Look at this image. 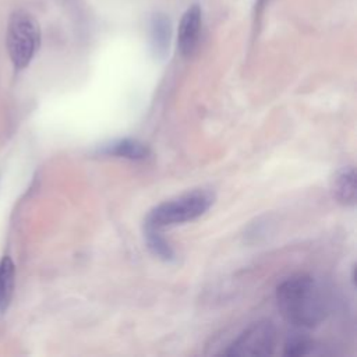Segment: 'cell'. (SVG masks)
Segmentation results:
<instances>
[{
	"label": "cell",
	"mask_w": 357,
	"mask_h": 357,
	"mask_svg": "<svg viewBox=\"0 0 357 357\" xmlns=\"http://www.w3.org/2000/svg\"><path fill=\"white\" fill-rule=\"evenodd\" d=\"M275 298L282 317L296 329L317 328L326 318V296L318 280L310 275L286 278L278 284Z\"/></svg>",
	"instance_id": "6da1fadb"
},
{
	"label": "cell",
	"mask_w": 357,
	"mask_h": 357,
	"mask_svg": "<svg viewBox=\"0 0 357 357\" xmlns=\"http://www.w3.org/2000/svg\"><path fill=\"white\" fill-rule=\"evenodd\" d=\"M213 202L215 195L208 190H194L185 192L153 206L145 218V226L160 230L195 220L202 216Z\"/></svg>",
	"instance_id": "7a4b0ae2"
},
{
	"label": "cell",
	"mask_w": 357,
	"mask_h": 357,
	"mask_svg": "<svg viewBox=\"0 0 357 357\" xmlns=\"http://www.w3.org/2000/svg\"><path fill=\"white\" fill-rule=\"evenodd\" d=\"M7 50L17 70L25 68L40 45V29L36 20L26 11H14L7 25Z\"/></svg>",
	"instance_id": "3957f363"
},
{
	"label": "cell",
	"mask_w": 357,
	"mask_h": 357,
	"mask_svg": "<svg viewBox=\"0 0 357 357\" xmlns=\"http://www.w3.org/2000/svg\"><path fill=\"white\" fill-rule=\"evenodd\" d=\"M276 342L278 331L273 322L261 319L244 328L223 354L229 357H266L275 353Z\"/></svg>",
	"instance_id": "277c9868"
},
{
	"label": "cell",
	"mask_w": 357,
	"mask_h": 357,
	"mask_svg": "<svg viewBox=\"0 0 357 357\" xmlns=\"http://www.w3.org/2000/svg\"><path fill=\"white\" fill-rule=\"evenodd\" d=\"M202 28V10L198 4H192L183 14L177 31V47L181 56H191L199 42Z\"/></svg>",
	"instance_id": "5b68a950"
},
{
	"label": "cell",
	"mask_w": 357,
	"mask_h": 357,
	"mask_svg": "<svg viewBox=\"0 0 357 357\" xmlns=\"http://www.w3.org/2000/svg\"><path fill=\"white\" fill-rule=\"evenodd\" d=\"M331 192L343 206H354L357 202V174L354 166L337 169L331 180Z\"/></svg>",
	"instance_id": "8992f818"
},
{
	"label": "cell",
	"mask_w": 357,
	"mask_h": 357,
	"mask_svg": "<svg viewBox=\"0 0 357 357\" xmlns=\"http://www.w3.org/2000/svg\"><path fill=\"white\" fill-rule=\"evenodd\" d=\"M99 155L121 158L128 160H145L151 155L149 146L135 138H121L102 145L98 149Z\"/></svg>",
	"instance_id": "52a82bcc"
},
{
	"label": "cell",
	"mask_w": 357,
	"mask_h": 357,
	"mask_svg": "<svg viewBox=\"0 0 357 357\" xmlns=\"http://www.w3.org/2000/svg\"><path fill=\"white\" fill-rule=\"evenodd\" d=\"M172 36L170 20L166 14L158 13L152 17L151 21V45L152 50L158 57H165L169 50Z\"/></svg>",
	"instance_id": "ba28073f"
},
{
	"label": "cell",
	"mask_w": 357,
	"mask_h": 357,
	"mask_svg": "<svg viewBox=\"0 0 357 357\" xmlns=\"http://www.w3.org/2000/svg\"><path fill=\"white\" fill-rule=\"evenodd\" d=\"M15 282V266L8 255L0 259V311L4 312L13 298Z\"/></svg>",
	"instance_id": "9c48e42d"
},
{
	"label": "cell",
	"mask_w": 357,
	"mask_h": 357,
	"mask_svg": "<svg viewBox=\"0 0 357 357\" xmlns=\"http://www.w3.org/2000/svg\"><path fill=\"white\" fill-rule=\"evenodd\" d=\"M160 230L145 226V240L148 250L165 262H170L174 259V251L167 240L159 233Z\"/></svg>",
	"instance_id": "30bf717a"
},
{
	"label": "cell",
	"mask_w": 357,
	"mask_h": 357,
	"mask_svg": "<svg viewBox=\"0 0 357 357\" xmlns=\"http://www.w3.org/2000/svg\"><path fill=\"white\" fill-rule=\"evenodd\" d=\"M314 349V340L298 329L297 332L287 336L283 346V356L286 357H301L308 356Z\"/></svg>",
	"instance_id": "8fae6325"
}]
</instances>
